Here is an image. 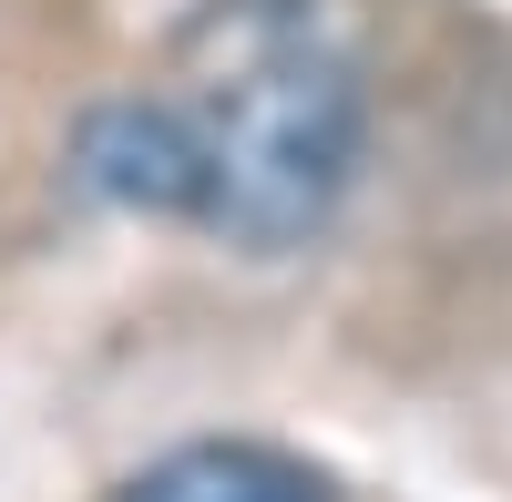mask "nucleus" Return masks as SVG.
<instances>
[{"mask_svg":"<svg viewBox=\"0 0 512 502\" xmlns=\"http://www.w3.org/2000/svg\"><path fill=\"white\" fill-rule=\"evenodd\" d=\"M123 502H328V482L287 451H256V441H195L175 462H154Z\"/></svg>","mask_w":512,"mask_h":502,"instance_id":"3","label":"nucleus"},{"mask_svg":"<svg viewBox=\"0 0 512 502\" xmlns=\"http://www.w3.org/2000/svg\"><path fill=\"white\" fill-rule=\"evenodd\" d=\"M164 123L195 175V226L297 246L359 164V62L328 0H195L164 52Z\"/></svg>","mask_w":512,"mask_h":502,"instance_id":"1","label":"nucleus"},{"mask_svg":"<svg viewBox=\"0 0 512 502\" xmlns=\"http://www.w3.org/2000/svg\"><path fill=\"white\" fill-rule=\"evenodd\" d=\"M82 185H93L103 205H134V216H195V175H185V144L175 123H164L154 93L134 103H103L93 123H82Z\"/></svg>","mask_w":512,"mask_h":502,"instance_id":"2","label":"nucleus"}]
</instances>
